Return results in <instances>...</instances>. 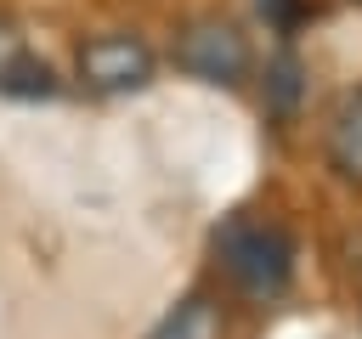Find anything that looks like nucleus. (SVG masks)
Segmentation results:
<instances>
[{"instance_id":"f257e3e1","label":"nucleus","mask_w":362,"mask_h":339,"mask_svg":"<svg viewBox=\"0 0 362 339\" xmlns=\"http://www.w3.org/2000/svg\"><path fill=\"white\" fill-rule=\"evenodd\" d=\"M215 249H221V266H226V277H232L238 294H249V299H277V294L288 288V271H294V243H288V232H277V226H266V220H232Z\"/></svg>"},{"instance_id":"f03ea898","label":"nucleus","mask_w":362,"mask_h":339,"mask_svg":"<svg viewBox=\"0 0 362 339\" xmlns=\"http://www.w3.org/2000/svg\"><path fill=\"white\" fill-rule=\"evenodd\" d=\"M175 68L204 85H238L249 73V40L221 17H198L175 34Z\"/></svg>"},{"instance_id":"7ed1b4c3","label":"nucleus","mask_w":362,"mask_h":339,"mask_svg":"<svg viewBox=\"0 0 362 339\" xmlns=\"http://www.w3.org/2000/svg\"><path fill=\"white\" fill-rule=\"evenodd\" d=\"M74 68L90 90H141L153 79V45L136 34H96L79 45Z\"/></svg>"},{"instance_id":"20e7f679","label":"nucleus","mask_w":362,"mask_h":339,"mask_svg":"<svg viewBox=\"0 0 362 339\" xmlns=\"http://www.w3.org/2000/svg\"><path fill=\"white\" fill-rule=\"evenodd\" d=\"M0 90H6V96H51V90H57L51 68L28 51L23 28L6 23V17H0Z\"/></svg>"},{"instance_id":"39448f33","label":"nucleus","mask_w":362,"mask_h":339,"mask_svg":"<svg viewBox=\"0 0 362 339\" xmlns=\"http://www.w3.org/2000/svg\"><path fill=\"white\" fill-rule=\"evenodd\" d=\"M147 339H226V316H221V305H215L209 294H192V299H181Z\"/></svg>"},{"instance_id":"423d86ee","label":"nucleus","mask_w":362,"mask_h":339,"mask_svg":"<svg viewBox=\"0 0 362 339\" xmlns=\"http://www.w3.org/2000/svg\"><path fill=\"white\" fill-rule=\"evenodd\" d=\"M328 158L345 181H362V90L334 113V130H328Z\"/></svg>"},{"instance_id":"0eeeda50","label":"nucleus","mask_w":362,"mask_h":339,"mask_svg":"<svg viewBox=\"0 0 362 339\" xmlns=\"http://www.w3.org/2000/svg\"><path fill=\"white\" fill-rule=\"evenodd\" d=\"M260 6H266V11H272V17H277V23H294V11H300V6H294V0H260Z\"/></svg>"}]
</instances>
